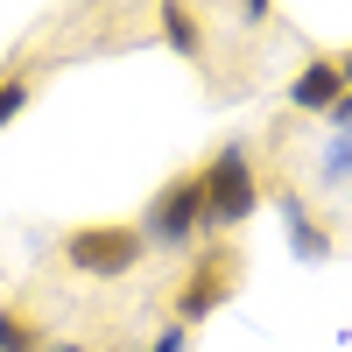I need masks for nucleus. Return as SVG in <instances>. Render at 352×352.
Returning <instances> with one entry per match:
<instances>
[{
  "instance_id": "nucleus-4",
  "label": "nucleus",
  "mask_w": 352,
  "mask_h": 352,
  "mask_svg": "<svg viewBox=\"0 0 352 352\" xmlns=\"http://www.w3.org/2000/svg\"><path fill=\"white\" fill-rule=\"evenodd\" d=\"M232 289H240V254H232V247H204L197 261H190V275L184 282H176V324H204V317H212L219 303H232Z\"/></svg>"
},
{
  "instance_id": "nucleus-12",
  "label": "nucleus",
  "mask_w": 352,
  "mask_h": 352,
  "mask_svg": "<svg viewBox=\"0 0 352 352\" xmlns=\"http://www.w3.org/2000/svg\"><path fill=\"white\" fill-rule=\"evenodd\" d=\"M268 8H275V0H240V14H247V21H268Z\"/></svg>"
},
{
  "instance_id": "nucleus-6",
  "label": "nucleus",
  "mask_w": 352,
  "mask_h": 352,
  "mask_svg": "<svg viewBox=\"0 0 352 352\" xmlns=\"http://www.w3.org/2000/svg\"><path fill=\"white\" fill-rule=\"evenodd\" d=\"M155 21H162V43H169L176 56H190V64L204 56V28H197V8H190V0H162Z\"/></svg>"
},
{
  "instance_id": "nucleus-15",
  "label": "nucleus",
  "mask_w": 352,
  "mask_h": 352,
  "mask_svg": "<svg viewBox=\"0 0 352 352\" xmlns=\"http://www.w3.org/2000/svg\"><path fill=\"white\" fill-rule=\"evenodd\" d=\"M338 71H345V85H352V50H345V56H338Z\"/></svg>"
},
{
  "instance_id": "nucleus-13",
  "label": "nucleus",
  "mask_w": 352,
  "mask_h": 352,
  "mask_svg": "<svg viewBox=\"0 0 352 352\" xmlns=\"http://www.w3.org/2000/svg\"><path fill=\"white\" fill-rule=\"evenodd\" d=\"M331 120H338V127H352V85H345V99L331 106Z\"/></svg>"
},
{
  "instance_id": "nucleus-2",
  "label": "nucleus",
  "mask_w": 352,
  "mask_h": 352,
  "mask_svg": "<svg viewBox=\"0 0 352 352\" xmlns=\"http://www.w3.org/2000/svg\"><path fill=\"white\" fill-rule=\"evenodd\" d=\"M134 226H141V240H148V254L197 247V232H204V184H197V169L169 176V184L148 197V212H141Z\"/></svg>"
},
{
  "instance_id": "nucleus-8",
  "label": "nucleus",
  "mask_w": 352,
  "mask_h": 352,
  "mask_svg": "<svg viewBox=\"0 0 352 352\" xmlns=\"http://www.w3.org/2000/svg\"><path fill=\"white\" fill-rule=\"evenodd\" d=\"M50 338H43V324H36V317H28V310H0V352H43Z\"/></svg>"
},
{
  "instance_id": "nucleus-9",
  "label": "nucleus",
  "mask_w": 352,
  "mask_h": 352,
  "mask_svg": "<svg viewBox=\"0 0 352 352\" xmlns=\"http://www.w3.org/2000/svg\"><path fill=\"white\" fill-rule=\"evenodd\" d=\"M28 99H36V78H28V71H8V78H0V127L21 120V106H28Z\"/></svg>"
},
{
  "instance_id": "nucleus-1",
  "label": "nucleus",
  "mask_w": 352,
  "mask_h": 352,
  "mask_svg": "<svg viewBox=\"0 0 352 352\" xmlns=\"http://www.w3.org/2000/svg\"><path fill=\"white\" fill-rule=\"evenodd\" d=\"M148 261V240L141 226H120V219H99V226H71L64 232V268L92 275V282H120Z\"/></svg>"
},
{
  "instance_id": "nucleus-3",
  "label": "nucleus",
  "mask_w": 352,
  "mask_h": 352,
  "mask_svg": "<svg viewBox=\"0 0 352 352\" xmlns=\"http://www.w3.org/2000/svg\"><path fill=\"white\" fill-rule=\"evenodd\" d=\"M204 184V226H247L254 204H261V176H254V155L240 141H226V148L197 169Z\"/></svg>"
},
{
  "instance_id": "nucleus-11",
  "label": "nucleus",
  "mask_w": 352,
  "mask_h": 352,
  "mask_svg": "<svg viewBox=\"0 0 352 352\" xmlns=\"http://www.w3.org/2000/svg\"><path fill=\"white\" fill-rule=\"evenodd\" d=\"M345 169H352V141H338V148L324 155V176H345Z\"/></svg>"
},
{
  "instance_id": "nucleus-14",
  "label": "nucleus",
  "mask_w": 352,
  "mask_h": 352,
  "mask_svg": "<svg viewBox=\"0 0 352 352\" xmlns=\"http://www.w3.org/2000/svg\"><path fill=\"white\" fill-rule=\"evenodd\" d=\"M43 352H85V345H78V338H64V345H43Z\"/></svg>"
},
{
  "instance_id": "nucleus-10",
  "label": "nucleus",
  "mask_w": 352,
  "mask_h": 352,
  "mask_svg": "<svg viewBox=\"0 0 352 352\" xmlns=\"http://www.w3.org/2000/svg\"><path fill=\"white\" fill-rule=\"evenodd\" d=\"M148 352H190V331H184V324L169 317V324L155 331V345H148Z\"/></svg>"
},
{
  "instance_id": "nucleus-5",
  "label": "nucleus",
  "mask_w": 352,
  "mask_h": 352,
  "mask_svg": "<svg viewBox=\"0 0 352 352\" xmlns=\"http://www.w3.org/2000/svg\"><path fill=\"white\" fill-rule=\"evenodd\" d=\"M345 99V71H338V56H310V64L289 78V106L296 113H331Z\"/></svg>"
},
{
  "instance_id": "nucleus-7",
  "label": "nucleus",
  "mask_w": 352,
  "mask_h": 352,
  "mask_svg": "<svg viewBox=\"0 0 352 352\" xmlns=\"http://www.w3.org/2000/svg\"><path fill=\"white\" fill-rule=\"evenodd\" d=\"M282 219H289V240H296L303 261H324V254H331V232L303 212V197H289V190H282Z\"/></svg>"
}]
</instances>
